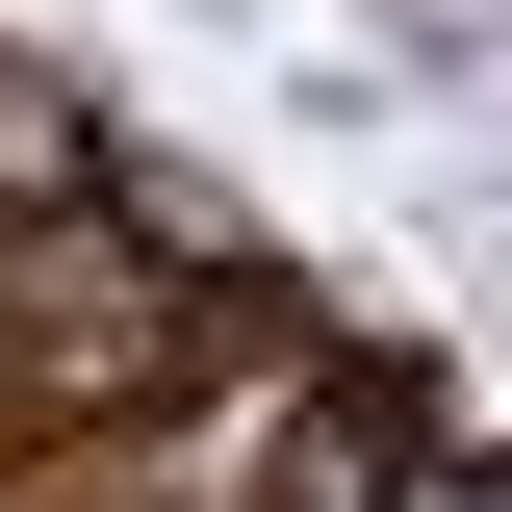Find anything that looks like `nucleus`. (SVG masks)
Listing matches in <instances>:
<instances>
[{
  "label": "nucleus",
  "instance_id": "obj_2",
  "mask_svg": "<svg viewBox=\"0 0 512 512\" xmlns=\"http://www.w3.org/2000/svg\"><path fill=\"white\" fill-rule=\"evenodd\" d=\"M384 512H512V436H487V410H461V436L410 461V487H384Z\"/></svg>",
  "mask_w": 512,
  "mask_h": 512
},
{
  "label": "nucleus",
  "instance_id": "obj_1",
  "mask_svg": "<svg viewBox=\"0 0 512 512\" xmlns=\"http://www.w3.org/2000/svg\"><path fill=\"white\" fill-rule=\"evenodd\" d=\"M103 154H128V77L77 52V26H0V231L103 205Z\"/></svg>",
  "mask_w": 512,
  "mask_h": 512
}]
</instances>
